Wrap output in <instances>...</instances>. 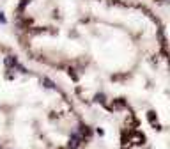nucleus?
Returning a JSON list of instances; mask_svg holds the SVG:
<instances>
[{"mask_svg": "<svg viewBox=\"0 0 170 149\" xmlns=\"http://www.w3.org/2000/svg\"><path fill=\"white\" fill-rule=\"evenodd\" d=\"M4 64H5V68H7L9 71H12V69H14V68H16L20 62H18V59H16V57H12V55H11V57H5Z\"/></svg>", "mask_w": 170, "mask_h": 149, "instance_id": "f03ea898", "label": "nucleus"}, {"mask_svg": "<svg viewBox=\"0 0 170 149\" xmlns=\"http://www.w3.org/2000/svg\"><path fill=\"white\" fill-rule=\"evenodd\" d=\"M78 135H82L83 138H85V137L89 138L90 135H92V130H90L87 124H80V128H78Z\"/></svg>", "mask_w": 170, "mask_h": 149, "instance_id": "20e7f679", "label": "nucleus"}, {"mask_svg": "<svg viewBox=\"0 0 170 149\" xmlns=\"http://www.w3.org/2000/svg\"><path fill=\"white\" fill-rule=\"evenodd\" d=\"M126 106V101L124 99H117L115 103H113V108H124Z\"/></svg>", "mask_w": 170, "mask_h": 149, "instance_id": "0eeeda50", "label": "nucleus"}, {"mask_svg": "<svg viewBox=\"0 0 170 149\" xmlns=\"http://www.w3.org/2000/svg\"><path fill=\"white\" fill-rule=\"evenodd\" d=\"M41 84L44 85L46 89H57V85L53 84V82H51L50 78H48V76H43V78H41Z\"/></svg>", "mask_w": 170, "mask_h": 149, "instance_id": "39448f33", "label": "nucleus"}, {"mask_svg": "<svg viewBox=\"0 0 170 149\" xmlns=\"http://www.w3.org/2000/svg\"><path fill=\"white\" fill-rule=\"evenodd\" d=\"M147 119H149V123H151V124H152L154 128H156V130H161V126L158 124V116H156V112L149 110V112H147Z\"/></svg>", "mask_w": 170, "mask_h": 149, "instance_id": "7ed1b4c3", "label": "nucleus"}, {"mask_svg": "<svg viewBox=\"0 0 170 149\" xmlns=\"http://www.w3.org/2000/svg\"><path fill=\"white\" fill-rule=\"evenodd\" d=\"M94 101H96V103H105V101H106V99H105V94H103V92L96 94L94 96Z\"/></svg>", "mask_w": 170, "mask_h": 149, "instance_id": "423d86ee", "label": "nucleus"}, {"mask_svg": "<svg viewBox=\"0 0 170 149\" xmlns=\"http://www.w3.org/2000/svg\"><path fill=\"white\" fill-rule=\"evenodd\" d=\"M68 73H69V76H71V78H73V80H75V82H78V74L75 73V69H69Z\"/></svg>", "mask_w": 170, "mask_h": 149, "instance_id": "6e6552de", "label": "nucleus"}, {"mask_svg": "<svg viewBox=\"0 0 170 149\" xmlns=\"http://www.w3.org/2000/svg\"><path fill=\"white\" fill-rule=\"evenodd\" d=\"M5 21H7V20H5V16H4V14L0 12V23H5Z\"/></svg>", "mask_w": 170, "mask_h": 149, "instance_id": "1a4fd4ad", "label": "nucleus"}, {"mask_svg": "<svg viewBox=\"0 0 170 149\" xmlns=\"http://www.w3.org/2000/svg\"><path fill=\"white\" fill-rule=\"evenodd\" d=\"M85 142V138L82 137V135H78V133H73L69 137V144H68V149H78Z\"/></svg>", "mask_w": 170, "mask_h": 149, "instance_id": "f257e3e1", "label": "nucleus"}, {"mask_svg": "<svg viewBox=\"0 0 170 149\" xmlns=\"http://www.w3.org/2000/svg\"><path fill=\"white\" fill-rule=\"evenodd\" d=\"M0 149H2V146H0Z\"/></svg>", "mask_w": 170, "mask_h": 149, "instance_id": "9d476101", "label": "nucleus"}]
</instances>
